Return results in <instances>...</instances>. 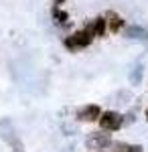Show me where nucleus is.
I'll return each instance as SVG.
<instances>
[{"label": "nucleus", "instance_id": "9d476101", "mask_svg": "<svg viewBox=\"0 0 148 152\" xmlns=\"http://www.w3.org/2000/svg\"><path fill=\"white\" fill-rule=\"evenodd\" d=\"M63 2H65V0H55V4H57V6H59V4H63Z\"/></svg>", "mask_w": 148, "mask_h": 152}, {"label": "nucleus", "instance_id": "39448f33", "mask_svg": "<svg viewBox=\"0 0 148 152\" xmlns=\"http://www.w3.org/2000/svg\"><path fill=\"white\" fill-rule=\"evenodd\" d=\"M106 26H108V20H106V18H102V16L93 18V20L89 23V28L93 31V35H95V37H103V33H106Z\"/></svg>", "mask_w": 148, "mask_h": 152}, {"label": "nucleus", "instance_id": "7ed1b4c3", "mask_svg": "<svg viewBox=\"0 0 148 152\" xmlns=\"http://www.w3.org/2000/svg\"><path fill=\"white\" fill-rule=\"evenodd\" d=\"M87 148L89 150H106V148H110L114 142L110 138V134H103V132H93L87 136Z\"/></svg>", "mask_w": 148, "mask_h": 152}, {"label": "nucleus", "instance_id": "1a4fd4ad", "mask_svg": "<svg viewBox=\"0 0 148 152\" xmlns=\"http://www.w3.org/2000/svg\"><path fill=\"white\" fill-rule=\"evenodd\" d=\"M53 18H55V23H57V24H65L69 20V14L65 10H61L59 6H55V8H53Z\"/></svg>", "mask_w": 148, "mask_h": 152}, {"label": "nucleus", "instance_id": "f03ea898", "mask_svg": "<svg viewBox=\"0 0 148 152\" xmlns=\"http://www.w3.org/2000/svg\"><path fill=\"white\" fill-rule=\"evenodd\" d=\"M100 128L106 130V132H116V130L122 128V124H124V116L122 114H118V112H102V116H100Z\"/></svg>", "mask_w": 148, "mask_h": 152}, {"label": "nucleus", "instance_id": "9b49d317", "mask_svg": "<svg viewBox=\"0 0 148 152\" xmlns=\"http://www.w3.org/2000/svg\"><path fill=\"white\" fill-rule=\"evenodd\" d=\"M146 120H148V107H146Z\"/></svg>", "mask_w": 148, "mask_h": 152}, {"label": "nucleus", "instance_id": "20e7f679", "mask_svg": "<svg viewBox=\"0 0 148 152\" xmlns=\"http://www.w3.org/2000/svg\"><path fill=\"white\" fill-rule=\"evenodd\" d=\"M100 116H102V107L97 104H87L77 112V120L81 122H97Z\"/></svg>", "mask_w": 148, "mask_h": 152}, {"label": "nucleus", "instance_id": "f257e3e1", "mask_svg": "<svg viewBox=\"0 0 148 152\" xmlns=\"http://www.w3.org/2000/svg\"><path fill=\"white\" fill-rule=\"evenodd\" d=\"M93 31L89 28V24L85 26V28H81V31H75L73 35H69L65 41H63V45L69 49V51H79V49H85L91 45V41H93Z\"/></svg>", "mask_w": 148, "mask_h": 152}, {"label": "nucleus", "instance_id": "0eeeda50", "mask_svg": "<svg viewBox=\"0 0 148 152\" xmlns=\"http://www.w3.org/2000/svg\"><path fill=\"white\" fill-rule=\"evenodd\" d=\"M112 146H114V152H142L144 150L140 144H126V142H116Z\"/></svg>", "mask_w": 148, "mask_h": 152}, {"label": "nucleus", "instance_id": "423d86ee", "mask_svg": "<svg viewBox=\"0 0 148 152\" xmlns=\"http://www.w3.org/2000/svg\"><path fill=\"white\" fill-rule=\"evenodd\" d=\"M108 16H110V20H108L110 31H112V33H120V31L124 28V18H122L120 14H116V12H110Z\"/></svg>", "mask_w": 148, "mask_h": 152}, {"label": "nucleus", "instance_id": "6e6552de", "mask_svg": "<svg viewBox=\"0 0 148 152\" xmlns=\"http://www.w3.org/2000/svg\"><path fill=\"white\" fill-rule=\"evenodd\" d=\"M126 35L130 37V39H148V33L144 28H140V26H130L126 31Z\"/></svg>", "mask_w": 148, "mask_h": 152}]
</instances>
